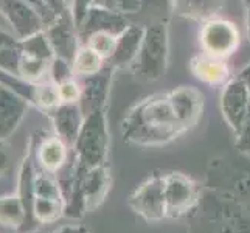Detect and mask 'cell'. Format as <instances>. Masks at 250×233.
Here are the masks:
<instances>
[{
	"label": "cell",
	"instance_id": "obj_1",
	"mask_svg": "<svg viewBox=\"0 0 250 233\" xmlns=\"http://www.w3.org/2000/svg\"><path fill=\"white\" fill-rule=\"evenodd\" d=\"M185 131L188 129L180 120L169 92L143 100L122 122L125 142L139 146L165 145Z\"/></svg>",
	"mask_w": 250,
	"mask_h": 233
},
{
	"label": "cell",
	"instance_id": "obj_2",
	"mask_svg": "<svg viewBox=\"0 0 250 233\" xmlns=\"http://www.w3.org/2000/svg\"><path fill=\"white\" fill-rule=\"evenodd\" d=\"M76 165L92 169L104 165L109 149V131L104 109L95 110L84 118L81 131L73 145Z\"/></svg>",
	"mask_w": 250,
	"mask_h": 233
},
{
	"label": "cell",
	"instance_id": "obj_3",
	"mask_svg": "<svg viewBox=\"0 0 250 233\" xmlns=\"http://www.w3.org/2000/svg\"><path fill=\"white\" fill-rule=\"evenodd\" d=\"M168 58V30L163 22L145 28V34L134 63L132 72L142 81H154L165 72Z\"/></svg>",
	"mask_w": 250,
	"mask_h": 233
},
{
	"label": "cell",
	"instance_id": "obj_4",
	"mask_svg": "<svg viewBox=\"0 0 250 233\" xmlns=\"http://www.w3.org/2000/svg\"><path fill=\"white\" fill-rule=\"evenodd\" d=\"M208 179L213 191L231 197L250 213V159L246 157L243 163H214Z\"/></svg>",
	"mask_w": 250,
	"mask_h": 233
},
{
	"label": "cell",
	"instance_id": "obj_5",
	"mask_svg": "<svg viewBox=\"0 0 250 233\" xmlns=\"http://www.w3.org/2000/svg\"><path fill=\"white\" fill-rule=\"evenodd\" d=\"M33 216L39 226L51 224L64 216L65 199L58 179L51 172L36 171L33 184Z\"/></svg>",
	"mask_w": 250,
	"mask_h": 233
},
{
	"label": "cell",
	"instance_id": "obj_6",
	"mask_svg": "<svg viewBox=\"0 0 250 233\" xmlns=\"http://www.w3.org/2000/svg\"><path fill=\"white\" fill-rule=\"evenodd\" d=\"M163 182L167 218L179 219L201 204V188L191 177L182 172H169L163 176Z\"/></svg>",
	"mask_w": 250,
	"mask_h": 233
},
{
	"label": "cell",
	"instance_id": "obj_7",
	"mask_svg": "<svg viewBox=\"0 0 250 233\" xmlns=\"http://www.w3.org/2000/svg\"><path fill=\"white\" fill-rule=\"evenodd\" d=\"M129 207L146 222H159L167 218L165 182L162 174H154L137 187L127 199Z\"/></svg>",
	"mask_w": 250,
	"mask_h": 233
},
{
	"label": "cell",
	"instance_id": "obj_8",
	"mask_svg": "<svg viewBox=\"0 0 250 233\" xmlns=\"http://www.w3.org/2000/svg\"><path fill=\"white\" fill-rule=\"evenodd\" d=\"M201 44L204 53L224 59L239 45V33L231 22L214 17L202 27Z\"/></svg>",
	"mask_w": 250,
	"mask_h": 233
},
{
	"label": "cell",
	"instance_id": "obj_9",
	"mask_svg": "<svg viewBox=\"0 0 250 233\" xmlns=\"http://www.w3.org/2000/svg\"><path fill=\"white\" fill-rule=\"evenodd\" d=\"M250 106V90L246 83L238 80L230 81L221 97V110L226 122L231 127V131L238 134L243 127V123L247 117Z\"/></svg>",
	"mask_w": 250,
	"mask_h": 233
},
{
	"label": "cell",
	"instance_id": "obj_10",
	"mask_svg": "<svg viewBox=\"0 0 250 233\" xmlns=\"http://www.w3.org/2000/svg\"><path fill=\"white\" fill-rule=\"evenodd\" d=\"M0 13L10 22L19 39H27L44 27L39 14L25 0H0Z\"/></svg>",
	"mask_w": 250,
	"mask_h": 233
},
{
	"label": "cell",
	"instance_id": "obj_11",
	"mask_svg": "<svg viewBox=\"0 0 250 233\" xmlns=\"http://www.w3.org/2000/svg\"><path fill=\"white\" fill-rule=\"evenodd\" d=\"M127 27H129V23L125 14L93 5L89 8V11L85 14L81 27L78 28L76 34H78V38L84 41H87L92 34L100 33V31H106V33L115 34V36H120Z\"/></svg>",
	"mask_w": 250,
	"mask_h": 233
},
{
	"label": "cell",
	"instance_id": "obj_12",
	"mask_svg": "<svg viewBox=\"0 0 250 233\" xmlns=\"http://www.w3.org/2000/svg\"><path fill=\"white\" fill-rule=\"evenodd\" d=\"M30 103L0 85V142H6L27 115Z\"/></svg>",
	"mask_w": 250,
	"mask_h": 233
},
{
	"label": "cell",
	"instance_id": "obj_13",
	"mask_svg": "<svg viewBox=\"0 0 250 233\" xmlns=\"http://www.w3.org/2000/svg\"><path fill=\"white\" fill-rule=\"evenodd\" d=\"M50 112L55 135H58L68 148H73L85 118L78 103H61Z\"/></svg>",
	"mask_w": 250,
	"mask_h": 233
},
{
	"label": "cell",
	"instance_id": "obj_14",
	"mask_svg": "<svg viewBox=\"0 0 250 233\" xmlns=\"http://www.w3.org/2000/svg\"><path fill=\"white\" fill-rule=\"evenodd\" d=\"M110 68H103L101 72L95 75L84 76V81L81 84V97L78 101V106L84 117L104 107L110 85Z\"/></svg>",
	"mask_w": 250,
	"mask_h": 233
},
{
	"label": "cell",
	"instance_id": "obj_15",
	"mask_svg": "<svg viewBox=\"0 0 250 233\" xmlns=\"http://www.w3.org/2000/svg\"><path fill=\"white\" fill-rule=\"evenodd\" d=\"M73 17H58V19L47 27V38L53 47L55 56L62 58L65 61H73L78 44V34H75Z\"/></svg>",
	"mask_w": 250,
	"mask_h": 233
},
{
	"label": "cell",
	"instance_id": "obj_16",
	"mask_svg": "<svg viewBox=\"0 0 250 233\" xmlns=\"http://www.w3.org/2000/svg\"><path fill=\"white\" fill-rule=\"evenodd\" d=\"M36 160L42 169L56 174L61 171L68 160V146L58 135H50L36 145Z\"/></svg>",
	"mask_w": 250,
	"mask_h": 233
},
{
	"label": "cell",
	"instance_id": "obj_17",
	"mask_svg": "<svg viewBox=\"0 0 250 233\" xmlns=\"http://www.w3.org/2000/svg\"><path fill=\"white\" fill-rule=\"evenodd\" d=\"M34 176H36V169H34V163L31 155L28 154L27 157L23 159L21 169H19V180H17V196L21 197L25 210H27V224L25 227L21 230V233H33L39 229L38 221L33 216V197H34V191H33V184H34Z\"/></svg>",
	"mask_w": 250,
	"mask_h": 233
},
{
	"label": "cell",
	"instance_id": "obj_18",
	"mask_svg": "<svg viewBox=\"0 0 250 233\" xmlns=\"http://www.w3.org/2000/svg\"><path fill=\"white\" fill-rule=\"evenodd\" d=\"M145 34V28L142 27H127L117 39V47L110 61L114 65H125L127 63H134V59L139 53Z\"/></svg>",
	"mask_w": 250,
	"mask_h": 233
},
{
	"label": "cell",
	"instance_id": "obj_19",
	"mask_svg": "<svg viewBox=\"0 0 250 233\" xmlns=\"http://www.w3.org/2000/svg\"><path fill=\"white\" fill-rule=\"evenodd\" d=\"M174 11L193 21H211L222 10V0H172Z\"/></svg>",
	"mask_w": 250,
	"mask_h": 233
},
{
	"label": "cell",
	"instance_id": "obj_20",
	"mask_svg": "<svg viewBox=\"0 0 250 233\" xmlns=\"http://www.w3.org/2000/svg\"><path fill=\"white\" fill-rule=\"evenodd\" d=\"M27 210L19 196H0V226L21 233L27 224Z\"/></svg>",
	"mask_w": 250,
	"mask_h": 233
},
{
	"label": "cell",
	"instance_id": "obj_21",
	"mask_svg": "<svg viewBox=\"0 0 250 233\" xmlns=\"http://www.w3.org/2000/svg\"><path fill=\"white\" fill-rule=\"evenodd\" d=\"M191 70L201 81L208 84H218L226 80L227 76L226 63L221 58H214L207 53L199 55L193 59Z\"/></svg>",
	"mask_w": 250,
	"mask_h": 233
},
{
	"label": "cell",
	"instance_id": "obj_22",
	"mask_svg": "<svg viewBox=\"0 0 250 233\" xmlns=\"http://www.w3.org/2000/svg\"><path fill=\"white\" fill-rule=\"evenodd\" d=\"M50 65L51 61L22 53L21 51L19 63H17V75H21L22 78L31 83H41L44 81L45 75L50 72Z\"/></svg>",
	"mask_w": 250,
	"mask_h": 233
},
{
	"label": "cell",
	"instance_id": "obj_23",
	"mask_svg": "<svg viewBox=\"0 0 250 233\" xmlns=\"http://www.w3.org/2000/svg\"><path fill=\"white\" fill-rule=\"evenodd\" d=\"M72 67L75 75L90 76L103 70V58L89 45H83L76 50Z\"/></svg>",
	"mask_w": 250,
	"mask_h": 233
},
{
	"label": "cell",
	"instance_id": "obj_24",
	"mask_svg": "<svg viewBox=\"0 0 250 233\" xmlns=\"http://www.w3.org/2000/svg\"><path fill=\"white\" fill-rule=\"evenodd\" d=\"M0 85L10 89L11 92L21 95L22 98H25L28 103L34 105V98H36V85L38 83H31L28 80H25L21 75H17L16 72H10L6 68L0 67Z\"/></svg>",
	"mask_w": 250,
	"mask_h": 233
},
{
	"label": "cell",
	"instance_id": "obj_25",
	"mask_svg": "<svg viewBox=\"0 0 250 233\" xmlns=\"http://www.w3.org/2000/svg\"><path fill=\"white\" fill-rule=\"evenodd\" d=\"M21 51L36 58L47 59V61H53L55 59L53 47H51L47 33L44 30L38 31L36 34H33V36L27 39H21Z\"/></svg>",
	"mask_w": 250,
	"mask_h": 233
},
{
	"label": "cell",
	"instance_id": "obj_26",
	"mask_svg": "<svg viewBox=\"0 0 250 233\" xmlns=\"http://www.w3.org/2000/svg\"><path fill=\"white\" fill-rule=\"evenodd\" d=\"M61 97H59V89L55 81H41L36 85V98H34V105L41 109L53 110L61 105Z\"/></svg>",
	"mask_w": 250,
	"mask_h": 233
},
{
	"label": "cell",
	"instance_id": "obj_27",
	"mask_svg": "<svg viewBox=\"0 0 250 233\" xmlns=\"http://www.w3.org/2000/svg\"><path fill=\"white\" fill-rule=\"evenodd\" d=\"M117 39L118 36H115V34L100 31V33L92 34V36L85 41V45H89L92 50L97 51L103 59H107V58L110 59L117 47Z\"/></svg>",
	"mask_w": 250,
	"mask_h": 233
},
{
	"label": "cell",
	"instance_id": "obj_28",
	"mask_svg": "<svg viewBox=\"0 0 250 233\" xmlns=\"http://www.w3.org/2000/svg\"><path fill=\"white\" fill-rule=\"evenodd\" d=\"M95 6L107 8V10L122 13V14H132L143 10L146 0H92Z\"/></svg>",
	"mask_w": 250,
	"mask_h": 233
},
{
	"label": "cell",
	"instance_id": "obj_29",
	"mask_svg": "<svg viewBox=\"0 0 250 233\" xmlns=\"http://www.w3.org/2000/svg\"><path fill=\"white\" fill-rule=\"evenodd\" d=\"M73 67L70 61H65L62 58L55 56V59L51 61L50 65V75H51V81H55L56 84H61L67 80H72L73 78Z\"/></svg>",
	"mask_w": 250,
	"mask_h": 233
},
{
	"label": "cell",
	"instance_id": "obj_30",
	"mask_svg": "<svg viewBox=\"0 0 250 233\" xmlns=\"http://www.w3.org/2000/svg\"><path fill=\"white\" fill-rule=\"evenodd\" d=\"M59 97L62 103H78L81 97V85L76 83L73 78L67 80L61 84H58Z\"/></svg>",
	"mask_w": 250,
	"mask_h": 233
},
{
	"label": "cell",
	"instance_id": "obj_31",
	"mask_svg": "<svg viewBox=\"0 0 250 233\" xmlns=\"http://www.w3.org/2000/svg\"><path fill=\"white\" fill-rule=\"evenodd\" d=\"M238 140H236V148L238 151L244 155V157L250 159V106H249V112L247 117L243 123V127L241 131L236 134Z\"/></svg>",
	"mask_w": 250,
	"mask_h": 233
},
{
	"label": "cell",
	"instance_id": "obj_32",
	"mask_svg": "<svg viewBox=\"0 0 250 233\" xmlns=\"http://www.w3.org/2000/svg\"><path fill=\"white\" fill-rule=\"evenodd\" d=\"M92 0H73V5H72V16H73V22H75V27L76 31L81 27V23L84 21L85 14H87L89 8H90Z\"/></svg>",
	"mask_w": 250,
	"mask_h": 233
},
{
	"label": "cell",
	"instance_id": "obj_33",
	"mask_svg": "<svg viewBox=\"0 0 250 233\" xmlns=\"http://www.w3.org/2000/svg\"><path fill=\"white\" fill-rule=\"evenodd\" d=\"M21 47V39L14 38L13 34L6 33L5 30L0 28V50L2 48H19Z\"/></svg>",
	"mask_w": 250,
	"mask_h": 233
},
{
	"label": "cell",
	"instance_id": "obj_34",
	"mask_svg": "<svg viewBox=\"0 0 250 233\" xmlns=\"http://www.w3.org/2000/svg\"><path fill=\"white\" fill-rule=\"evenodd\" d=\"M10 169V155H8L3 142H0V177L5 176Z\"/></svg>",
	"mask_w": 250,
	"mask_h": 233
},
{
	"label": "cell",
	"instance_id": "obj_35",
	"mask_svg": "<svg viewBox=\"0 0 250 233\" xmlns=\"http://www.w3.org/2000/svg\"><path fill=\"white\" fill-rule=\"evenodd\" d=\"M51 233H90V232L83 226H64L53 230Z\"/></svg>",
	"mask_w": 250,
	"mask_h": 233
},
{
	"label": "cell",
	"instance_id": "obj_36",
	"mask_svg": "<svg viewBox=\"0 0 250 233\" xmlns=\"http://www.w3.org/2000/svg\"><path fill=\"white\" fill-rule=\"evenodd\" d=\"M239 78L246 83V85H247L249 90H250V64L244 68L243 72H241V76H239Z\"/></svg>",
	"mask_w": 250,
	"mask_h": 233
},
{
	"label": "cell",
	"instance_id": "obj_37",
	"mask_svg": "<svg viewBox=\"0 0 250 233\" xmlns=\"http://www.w3.org/2000/svg\"><path fill=\"white\" fill-rule=\"evenodd\" d=\"M247 36L250 41V6L247 8Z\"/></svg>",
	"mask_w": 250,
	"mask_h": 233
},
{
	"label": "cell",
	"instance_id": "obj_38",
	"mask_svg": "<svg viewBox=\"0 0 250 233\" xmlns=\"http://www.w3.org/2000/svg\"><path fill=\"white\" fill-rule=\"evenodd\" d=\"M244 3H246V6L249 8V6H250V0H244Z\"/></svg>",
	"mask_w": 250,
	"mask_h": 233
}]
</instances>
